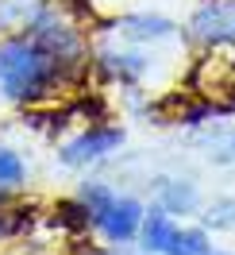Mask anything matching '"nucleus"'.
Here are the masks:
<instances>
[{
	"label": "nucleus",
	"instance_id": "nucleus-1",
	"mask_svg": "<svg viewBox=\"0 0 235 255\" xmlns=\"http://www.w3.org/2000/svg\"><path fill=\"white\" fill-rule=\"evenodd\" d=\"M54 78V58L35 43L12 39L0 47V85L8 97H39Z\"/></svg>",
	"mask_w": 235,
	"mask_h": 255
},
{
	"label": "nucleus",
	"instance_id": "nucleus-2",
	"mask_svg": "<svg viewBox=\"0 0 235 255\" xmlns=\"http://www.w3.org/2000/svg\"><path fill=\"white\" fill-rule=\"evenodd\" d=\"M147 209L135 201V197H112V205L104 209V217L96 221V228L112 240V244H131L139 236V224Z\"/></svg>",
	"mask_w": 235,
	"mask_h": 255
},
{
	"label": "nucleus",
	"instance_id": "nucleus-3",
	"mask_svg": "<svg viewBox=\"0 0 235 255\" xmlns=\"http://www.w3.org/2000/svg\"><path fill=\"white\" fill-rule=\"evenodd\" d=\"M120 143H124V131H120V128H93V131L78 135L74 143H66L62 162L66 166H85V162H93V159H100V155L116 151Z\"/></svg>",
	"mask_w": 235,
	"mask_h": 255
},
{
	"label": "nucleus",
	"instance_id": "nucleus-4",
	"mask_svg": "<svg viewBox=\"0 0 235 255\" xmlns=\"http://www.w3.org/2000/svg\"><path fill=\"white\" fill-rule=\"evenodd\" d=\"M173 232H177V224H173V217L166 213V209H151V213H143V224H139V248L143 255H162L166 248H170Z\"/></svg>",
	"mask_w": 235,
	"mask_h": 255
},
{
	"label": "nucleus",
	"instance_id": "nucleus-5",
	"mask_svg": "<svg viewBox=\"0 0 235 255\" xmlns=\"http://www.w3.org/2000/svg\"><path fill=\"white\" fill-rule=\"evenodd\" d=\"M158 209H166L170 217H173V213L189 217V213H197V209H201V190H197L193 182H177V178H170V182H162Z\"/></svg>",
	"mask_w": 235,
	"mask_h": 255
},
{
	"label": "nucleus",
	"instance_id": "nucleus-6",
	"mask_svg": "<svg viewBox=\"0 0 235 255\" xmlns=\"http://www.w3.org/2000/svg\"><path fill=\"white\" fill-rule=\"evenodd\" d=\"M35 39L47 47V54H58V58H66V54L78 50V35L70 31L66 23H50L47 16L35 19Z\"/></svg>",
	"mask_w": 235,
	"mask_h": 255
},
{
	"label": "nucleus",
	"instance_id": "nucleus-7",
	"mask_svg": "<svg viewBox=\"0 0 235 255\" xmlns=\"http://www.w3.org/2000/svg\"><path fill=\"white\" fill-rule=\"evenodd\" d=\"M212 244H208V232L204 228H177L170 240V248L162 255H208Z\"/></svg>",
	"mask_w": 235,
	"mask_h": 255
},
{
	"label": "nucleus",
	"instance_id": "nucleus-8",
	"mask_svg": "<svg viewBox=\"0 0 235 255\" xmlns=\"http://www.w3.org/2000/svg\"><path fill=\"white\" fill-rule=\"evenodd\" d=\"M112 197H116V193L108 190V186H104V182H85V186H81V205H85V213H89V221H100V217H104V209L112 205Z\"/></svg>",
	"mask_w": 235,
	"mask_h": 255
},
{
	"label": "nucleus",
	"instance_id": "nucleus-9",
	"mask_svg": "<svg viewBox=\"0 0 235 255\" xmlns=\"http://www.w3.org/2000/svg\"><path fill=\"white\" fill-rule=\"evenodd\" d=\"M204 224H208V228H216V232L235 228V197H216L212 205L204 209Z\"/></svg>",
	"mask_w": 235,
	"mask_h": 255
},
{
	"label": "nucleus",
	"instance_id": "nucleus-10",
	"mask_svg": "<svg viewBox=\"0 0 235 255\" xmlns=\"http://www.w3.org/2000/svg\"><path fill=\"white\" fill-rule=\"evenodd\" d=\"M54 213H58V224H62V228H70V232H81V228H89V224H93L81 201H62Z\"/></svg>",
	"mask_w": 235,
	"mask_h": 255
},
{
	"label": "nucleus",
	"instance_id": "nucleus-11",
	"mask_svg": "<svg viewBox=\"0 0 235 255\" xmlns=\"http://www.w3.org/2000/svg\"><path fill=\"white\" fill-rule=\"evenodd\" d=\"M19 182H23V159L16 151L0 147V186L8 190V186H19Z\"/></svg>",
	"mask_w": 235,
	"mask_h": 255
},
{
	"label": "nucleus",
	"instance_id": "nucleus-12",
	"mask_svg": "<svg viewBox=\"0 0 235 255\" xmlns=\"http://www.w3.org/2000/svg\"><path fill=\"white\" fill-rule=\"evenodd\" d=\"M127 31L131 35H166L170 23L166 19H151V16H135V19H127Z\"/></svg>",
	"mask_w": 235,
	"mask_h": 255
},
{
	"label": "nucleus",
	"instance_id": "nucleus-13",
	"mask_svg": "<svg viewBox=\"0 0 235 255\" xmlns=\"http://www.w3.org/2000/svg\"><path fill=\"white\" fill-rule=\"evenodd\" d=\"M208 147H212V151H208L212 159H220V162H235V135H220L216 143H208Z\"/></svg>",
	"mask_w": 235,
	"mask_h": 255
},
{
	"label": "nucleus",
	"instance_id": "nucleus-14",
	"mask_svg": "<svg viewBox=\"0 0 235 255\" xmlns=\"http://www.w3.org/2000/svg\"><path fill=\"white\" fill-rule=\"evenodd\" d=\"M0 236H12V213H0Z\"/></svg>",
	"mask_w": 235,
	"mask_h": 255
},
{
	"label": "nucleus",
	"instance_id": "nucleus-15",
	"mask_svg": "<svg viewBox=\"0 0 235 255\" xmlns=\"http://www.w3.org/2000/svg\"><path fill=\"white\" fill-rule=\"evenodd\" d=\"M208 255H228V252H208Z\"/></svg>",
	"mask_w": 235,
	"mask_h": 255
}]
</instances>
